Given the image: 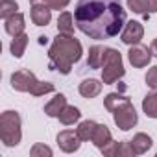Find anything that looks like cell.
Wrapping results in <instances>:
<instances>
[{
	"mask_svg": "<svg viewBox=\"0 0 157 157\" xmlns=\"http://www.w3.org/2000/svg\"><path fill=\"white\" fill-rule=\"evenodd\" d=\"M150 50H151V56H155V57H157V39H153V41H151Z\"/></svg>",
	"mask_w": 157,
	"mask_h": 157,
	"instance_id": "30",
	"label": "cell"
},
{
	"mask_svg": "<svg viewBox=\"0 0 157 157\" xmlns=\"http://www.w3.org/2000/svg\"><path fill=\"white\" fill-rule=\"evenodd\" d=\"M30 4H43V6H48L50 10H65L70 0H30Z\"/></svg>",
	"mask_w": 157,
	"mask_h": 157,
	"instance_id": "24",
	"label": "cell"
},
{
	"mask_svg": "<svg viewBox=\"0 0 157 157\" xmlns=\"http://www.w3.org/2000/svg\"><path fill=\"white\" fill-rule=\"evenodd\" d=\"M104 105L109 113H113V120H115L118 129L129 131L131 128L137 126L139 115H137V111L128 96H124L120 93H109L104 98Z\"/></svg>",
	"mask_w": 157,
	"mask_h": 157,
	"instance_id": "3",
	"label": "cell"
},
{
	"mask_svg": "<svg viewBox=\"0 0 157 157\" xmlns=\"http://www.w3.org/2000/svg\"><path fill=\"white\" fill-rule=\"evenodd\" d=\"M148 10H150V15L157 13V0H148Z\"/></svg>",
	"mask_w": 157,
	"mask_h": 157,
	"instance_id": "29",
	"label": "cell"
},
{
	"mask_svg": "<svg viewBox=\"0 0 157 157\" xmlns=\"http://www.w3.org/2000/svg\"><path fill=\"white\" fill-rule=\"evenodd\" d=\"M144 82H146V85H148L151 91H157V65L151 67V68H148Z\"/></svg>",
	"mask_w": 157,
	"mask_h": 157,
	"instance_id": "26",
	"label": "cell"
},
{
	"mask_svg": "<svg viewBox=\"0 0 157 157\" xmlns=\"http://www.w3.org/2000/svg\"><path fill=\"white\" fill-rule=\"evenodd\" d=\"M83 46L74 35L57 33L48 48V68L61 74H70L72 65L82 59Z\"/></svg>",
	"mask_w": 157,
	"mask_h": 157,
	"instance_id": "2",
	"label": "cell"
},
{
	"mask_svg": "<svg viewBox=\"0 0 157 157\" xmlns=\"http://www.w3.org/2000/svg\"><path fill=\"white\" fill-rule=\"evenodd\" d=\"M30 17H32V22L35 26H46L52 21V10L48 6H43V4H32Z\"/></svg>",
	"mask_w": 157,
	"mask_h": 157,
	"instance_id": "10",
	"label": "cell"
},
{
	"mask_svg": "<svg viewBox=\"0 0 157 157\" xmlns=\"http://www.w3.org/2000/svg\"><path fill=\"white\" fill-rule=\"evenodd\" d=\"M96 126L98 124L94 120H83V122H80V126L76 128V133H78V137L82 139V142H87V140L93 139V135L96 131Z\"/></svg>",
	"mask_w": 157,
	"mask_h": 157,
	"instance_id": "19",
	"label": "cell"
},
{
	"mask_svg": "<svg viewBox=\"0 0 157 157\" xmlns=\"http://www.w3.org/2000/svg\"><path fill=\"white\" fill-rule=\"evenodd\" d=\"M74 22L87 37L105 41L122 32L126 24V10L120 0H78Z\"/></svg>",
	"mask_w": 157,
	"mask_h": 157,
	"instance_id": "1",
	"label": "cell"
},
{
	"mask_svg": "<svg viewBox=\"0 0 157 157\" xmlns=\"http://www.w3.org/2000/svg\"><path fill=\"white\" fill-rule=\"evenodd\" d=\"M126 74L122 54L117 48H105L104 54V63H102V83L104 85H113Z\"/></svg>",
	"mask_w": 157,
	"mask_h": 157,
	"instance_id": "6",
	"label": "cell"
},
{
	"mask_svg": "<svg viewBox=\"0 0 157 157\" xmlns=\"http://www.w3.org/2000/svg\"><path fill=\"white\" fill-rule=\"evenodd\" d=\"M59 122L63 124V126H72L74 122H78L82 118V113H80V109L78 107H74V105H67L61 113H59Z\"/></svg>",
	"mask_w": 157,
	"mask_h": 157,
	"instance_id": "18",
	"label": "cell"
},
{
	"mask_svg": "<svg viewBox=\"0 0 157 157\" xmlns=\"http://www.w3.org/2000/svg\"><path fill=\"white\" fill-rule=\"evenodd\" d=\"M104 54H105V48L104 46H100V44L91 46L89 48V57H87V67L89 68H102Z\"/></svg>",
	"mask_w": 157,
	"mask_h": 157,
	"instance_id": "17",
	"label": "cell"
},
{
	"mask_svg": "<svg viewBox=\"0 0 157 157\" xmlns=\"http://www.w3.org/2000/svg\"><path fill=\"white\" fill-rule=\"evenodd\" d=\"M120 155H122V157H135V155H137L129 140H128V142H120V146H118V157H120Z\"/></svg>",
	"mask_w": 157,
	"mask_h": 157,
	"instance_id": "28",
	"label": "cell"
},
{
	"mask_svg": "<svg viewBox=\"0 0 157 157\" xmlns=\"http://www.w3.org/2000/svg\"><path fill=\"white\" fill-rule=\"evenodd\" d=\"M128 8L137 13V15H142L144 19L150 17V10H148V0H126Z\"/></svg>",
	"mask_w": 157,
	"mask_h": 157,
	"instance_id": "22",
	"label": "cell"
},
{
	"mask_svg": "<svg viewBox=\"0 0 157 157\" xmlns=\"http://www.w3.org/2000/svg\"><path fill=\"white\" fill-rule=\"evenodd\" d=\"M11 87L19 93H30L32 96H44L48 93H54L56 87L50 82H39L35 74L30 70H17L11 74Z\"/></svg>",
	"mask_w": 157,
	"mask_h": 157,
	"instance_id": "4",
	"label": "cell"
},
{
	"mask_svg": "<svg viewBox=\"0 0 157 157\" xmlns=\"http://www.w3.org/2000/svg\"><path fill=\"white\" fill-rule=\"evenodd\" d=\"M24 28H26V19H24V15L22 13H15V15H11L10 19H6L4 21V30H6V33L8 35H11V37H15V35H19V33H22L24 32Z\"/></svg>",
	"mask_w": 157,
	"mask_h": 157,
	"instance_id": "11",
	"label": "cell"
},
{
	"mask_svg": "<svg viewBox=\"0 0 157 157\" xmlns=\"http://www.w3.org/2000/svg\"><path fill=\"white\" fill-rule=\"evenodd\" d=\"M30 155H32V157H44V155H46V157H52V155H54V151H52V148H50V146L37 142V144H33V146H32Z\"/></svg>",
	"mask_w": 157,
	"mask_h": 157,
	"instance_id": "25",
	"label": "cell"
},
{
	"mask_svg": "<svg viewBox=\"0 0 157 157\" xmlns=\"http://www.w3.org/2000/svg\"><path fill=\"white\" fill-rule=\"evenodd\" d=\"M28 39H30V37H28L24 32L13 37V41H11V44H10V50H11V56H13V57L21 59V57L24 56V50H26V46H28Z\"/></svg>",
	"mask_w": 157,
	"mask_h": 157,
	"instance_id": "16",
	"label": "cell"
},
{
	"mask_svg": "<svg viewBox=\"0 0 157 157\" xmlns=\"http://www.w3.org/2000/svg\"><path fill=\"white\" fill-rule=\"evenodd\" d=\"M19 10V4L15 0H0V19H10L11 15H15Z\"/></svg>",
	"mask_w": 157,
	"mask_h": 157,
	"instance_id": "23",
	"label": "cell"
},
{
	"mask_svg": "<svg viewBox=\"0 0 157 157\" xmlns=\"http://www.w3.org/2000/svg\"><path fill=\"white\" fill-rule=\"evenodd\" d=\"M118 146H120V142H117V140L111 139L100 151H102L104 155H107V157H117V155H118Z\"/></svg>",
	"mask_w": 157,
	"mask_h": 157,
	"instance_id": "27",
	"label": "cell"
},
{
	"mask_svg": "<svg viewBox=\"0 0 157 157\" xmlns=\"http://www.w3.org/2000/svg\"><path fill=\"white\" fill-rule=\"evenodd\" d=\"M56 140H57L59 150L65 151V153H74V151L80 150V146H82V139L78 137V133L72 131V129H63V131H59L57 137H56Z\"/></svg>",
	"mask_w": 157,
	"mask_h": 157,
	"instance_id": "8",
	"label": "cell"
},
{
	"mask_svg": "<svg viewBox=\"0 0 157 157\" xmlns=\"http://www.w3.org/2000/svg\"><path fill=\"white\" fill-rule=\"evenodd\" d=\"M57 32L59 33H68V35L74 33V17H72V13L63 11L59 15V19H57Z\"/></svg>",
	"mask_w": 157,
	"mask_h": 157,
	"instance_id": "21",
	"label": "cell"
},
{
	"mask_svg": "<svg viewBox=\"0 0 157 157\" xmlns=\"http://www.w3.org/2000/svg\"><path fill=\"white\" fill-rule=\"evenodd\" d=\"M142 111L150 118H157V91L148 93L142 100Z\"/></svg>",
	"mask_w": 157,
	"mask_h": 157,
	"instance_id": "20",
	"label": "cell"
},
{
	"mask_svg": "<svg viewBox=\"0 0 157 157\" xmlns=\"http://www.w3.org/2000/svg\"><path fill=\"white\" fill-rule=\"evenodd\" d=\"M129 142H131V146H133V150H135L137 155L146 153V151L151 148V144H153L151 137L146 135V133H137V135H133V139H131Z\"/></svg>",
	"mask_w": 157,
	"mask_h": 157,
	"instance_id": "14",
	"label": "cell"
},
{
	"mask_svg": "<svg viewBox=\"0 0 157 157\" xmlns=\"http://www.w3.org/2000/svg\"><path fill=\"white\" fill-rule=\"evenodd\" d=\"M111 139H113V137H111L109 128H107L105 124H98V126H96V131H94V135H93V139H91V142H93L98 150H102Z\"/></svg>",
	"mask_w": 157,
	"mask_h": 157,
	"instance_id": "15",
	"label": "cell"
},
{
	"mask_svg": "<svg viewBox=\"0 0 157 157\" xmlns=\"http://www.w3.org/2000/svg\"><path fill=\"white\" fill-rule=\"evenodd\" d=\"M144 37V26L139 21H128L120 32V41L128 46H133L137 43H140V39Z\"/></svg>",
	"mask_w": 157,
	"mask_h": 157,
	"instance_id": "7",
	"label": "cell"
},
{
	"mask_svg": "<svg viewBox=\"0 0 157 157\" xmlns=\"http://www.w3.org/2000/svg\"><path fill=\"white\" fill-rule=\"evenodd\" d=\"M0 139H2L4 146L13 148L21 142L22 139V120L17 111H4L0 115Z\"/></svg>",
	"mask_w": 157,
	"mask_h": 157,
	"instance_id": "5",
	"label": "cell"
},
{
	"mask_svg": "<svg viewBox=\"0 0 157 157\" xmlns=\"http://www.w3.org/2000/svg\"><path fill=\"white\" fill-rule=\"evenodd\" d=\"M78 91H80V94L83 98H96L102 93V83L98 80H94V78H89V80H83L80 83Z\"/></svg>",
	"mask_w": 157,
	"mask_h": 157,
	"instance_id": "12",
	"label": "cell"
},
{
	"mask_svg": "<svg viewBox=\"0 0 157 157\" xmlns=\"http://www.w3.org/2000/svg\"><path fill=\"white\" fill-rule=\"evenodd\" d=\"M65 107H67V96L61 94V93H57V94L44 105V113H46L48 117H52V118H57L59 113H61Z\"/></svg>",
	"mask_w": 157,
	"mask_h": 157,
	"instance_id": "13",
	"label": "cell"
},
{
	"mask_svg": "<svg viewBox=\"0 0 157 157\" xmlns=\"http://www.w3.org/2000/svg\"><path fill=\"white\" fill-rule=\"evenodd\" d=\"M128 59H129V63H131L135 68H144V67H148L150 61H151V50H150L148 46L137 43V44H133V46L129 48Z\"/></svg>",
	"mask_w": 157,
	"mask_h": 157,
	"instance_id": "9",
	"label": "cell"
}]
</instances>
